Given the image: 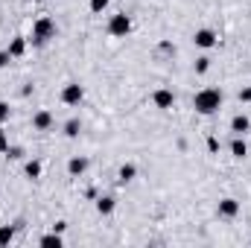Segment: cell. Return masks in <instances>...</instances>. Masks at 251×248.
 Wrapping results in <instances>:
<instances>
[{
    "label": "cell",
    "mask_w": 251,
    "mask_h": 248,
    "mask_svg": "<svg viewBox=\"0 0 251 248\" xmlns=\"http://www.w3.org/2000/svg\"><path fill=\"white\" fill-rule=\"evenodd\" d=\"M128 32H131V18H128L126 12L111 15V21H108V35H114V38H126Z\"/></svg>",
    "instance_id": "cell-3"
},
{
    "label": "cell",
    "mask_w": 251,
    "mask_h": 248,
    "mask_svg": "<svg viewBox=\"0 0 251 248\" xmlns=\"http://www.w3.org/2000/svg\"><path fill=\"white\" fill-rule=\"evenodd\" d=\"M50 125H53V114H50V111H38V114L32 117V128H35V131H47Z\"/></svg>",
    "instance_id": "cell-9"
},
{
    "label": "cell",
    "mask_w": 251,
    "mask_h": 248,
    "mask_svg": "<svg viewBox=\"0 0 251 248\" xmlns=\"http://www.w3.org/2000/svg\"><path fill=\"white\" fill-rule=\"evenodd\" d=\"M15 240V228L12 225H0V246H9Z\"/></svg>",
    "instance_id": "cell-17"
},
{
    "label": "cell",
    "mask_w": 251,
    "mask_h": 248,
    "mask_svg": "<svg viewBox=\"0 0 251 248\" xmlns=\"http://www.w3.org/2000/svg\"><path fill=\"white\" fill-rule=\"evenodd\" d=\"M9 149V134L3 131V125H0V152H6Z\"/></svg>",
    "instance_id": "cell-23"
},
{
    "label": "cell",
    "mask_w": 251,
    "mask_h": 248,
    "mask_svg": "<svg viewBox=\"0 0 251 248\" xmlns=\"http://www.w3.org/2000/svg\"><path fill=\"white\" fill-rule=\"evenodd\" d=\"M24 53H26V38H24V35L12 38V44H9V56H12V59H21Z\"/></svg>",
    "instance_id": "cell-11"
},
{
    "label": "cell",
    "mask_w": 251,
    "mask_h": 248,
    "mask_svg": "<svg viewBox=\"0 0 251 248\" xmlns=\"http://www.w3.org/2000/svg\"><path fill=\"white\" fill-rule=\"evenodd\" d=\"M152 102H155L161 111H167V108H173V105H176V94H173V91H167V88H158V91L152 94Z\"/></svg>",
    "instance_id": "cell-6"
},
{
    "label": "cell",
    "mask_w": 251,
    "mask_h": 248,
    "mask_svg": "<svg viewBox=\"0 0 251 248\" xmlns=\"http://www.w3.org/2000/svg\"><path fill=\"white\" fill-rule=\"evenodd\" d=\"M85 99V88L79 85V82H67L62 88V102L64 105H79Z\"/></svg>",
    "instance_id": "cell-4"
},
{
    "label": "cell",
    "mask_w": 251,
    "mask_h": 248,
    "mask_svg": "<svg viewBox=\"0 0 251 248\" xmlns=\"http://www.w3.org/2000/svg\"><path fill=\"white\" fill-rule=\"evenodd\" d=\"M237 213H240V201L237 198H222L219 201V216L222 219H234Z\"/></svg>",
    "instance_id": "cell-7"
},
{
    "label": "cell",
    "mask_w": 251,
    "mask_h": 248,
    "mask_svg": "<svg viewBox=\"0 0 251 248\" xmlns=\"http://www.w3.org/2000/svg\"><path fill=\"white\" fill-rule=\"evenodd\" d=\"M9 62H12V56H9V50H0V67H6Z\"/></svg>",
    "instance_id": "cell-24"
},
{
    "label": "cell",
    "mask_w": 251,
    "mask_h": 248,
    "mask_svg": "<svg viewBox=\"0 0 251 248\" xmlns=\"http://www.w3.org/2000/svg\"><path fill=\"white\" fill-rule=\"evenodd\" d=\"M9 117H12V108H9V102H0V125L9 123Z\"/></svg>",
    "instance_id": "cell-21"
},
{
    "label": "cell",
    "mask_w": 251,
    "mask_h": 248,
    "mask_svg": "<svg viewBox=\"0 0 251 248\" xmlns=\"http://www.w3.org/2000/svg\"><path fill=\"white\" fill-rule=\"evenodd\" d=\"M114 204H117L114 196H100L97 198V213L100 216H108V213H114Z\"/></svg>",
    "instance_id": "cell-10"
},
{
    "label": "cell",
    "mask_w": 251,
    "mask_h": 248,
    "mask_svg": "<svg viewBox=\"0 0 251 248\" xmlns=\"http://www.w3.org/2000/svg\"><path fill=\"white\" fill-rule=\"evenodd\" d=\"M240 102H251V88H243L240 91Z\"/></svg>",
    "instance_id": "cell-25"
},
{
    "label": "cell",
    "mask_w": 251,
    "mask_h": 248,
    "mask_svg": "<svg viewBox=\"0 0 251 248\" xmlns=\"http://www.w3.org/2000/svg\"><path fill=\"white\" fill-rule=\"evenodd\" d=\"M24 173H26L29 178H41V161H26Z\"/></svg>",
    "instance_id": "cell-16"
},
{
    "label": "cell",
    "mask_w": 251,
    "mask_h": 248,
    "mask_svg": "<svg viewBox=\"0 0 251 248\" xmlns=\"http://www.w3.org/2000/svg\"><path fill=\"white\" fill-rule=\"evenodd\" d=\"M108 9V0H91V12L94 15H100V12H105Z\"/></svg>",
    "instance_id": "cell-20"
},
{
    "label": "cell",
    "mask_w": 251,
    "mask_h": 248,
    "mask_svg": "<svg viewBox=\"0 0 251 248\" xmlns=\"http://www.w3.org/2000/svg\"><path fill=\"white\" fill-rule=\"evenodd\" d=\"M29 3H38V0H29Z\"/></svg>",
    "instance_id": "cell-26"
},
{
    "label": "cell",
    "mask_w": 251,
    "mask_h": 248,
    "mask_svg": "<svg viewBox=\"0 0 251 248\" xmlns=\"http://www.w3.org/2000/svg\"><path fill=\"white\" fill-rule=\"evenodd\" d=\"M249 128H251V123H249V117H246V114H237V117L231 120V131H234V134H240V137H243Z\"/></svg>",
    "instance_id": "cell-12"
},
{
    "label": "cell",
    "mask_w": 251,
    "mask_h": 248,
    "mask_svg": "<svg viewBox=\"0 0 251 248\" xmlns=\"http://www.w3.org/2000/svg\"><path fill=\"white\" fill-rule=\"evenodd\" d=\"M193 44L201 47V50H210V47H216V32H213V29H196Z\"/></svg>",
    "instance_id": "cell-5"
},
{
    "label": "cell",
    "mask_w": 251,
    "mask_h": 248,
    "mask_svg": "<svg viewBox=\"0 0 251 248\" xmlns=\"http://www.w3.org/2000/svg\"><path fill=\"white\" fill-rule=\"evenodd\" d=\"M38 246H41V248H62V237H59V234L53 231V234L41 237V240H38Z\"/></svg>",
    "instance_id": "cell-15"
},
{
    "label": "cell",
    "mask_w": 251,
    "mask_h": 248,
    "mask_svg": "<svg viewBox=\"0 0 251 248\" xmlns=\"http://www.w3.org/2000/svg\"><path fill=\"white\" fill-rule=\"evenodd\" d=\"M6 158H12V161H21V158H24V149H18V146H9V149H6Z\"/></svg>",
    "instance_id": "cell-22"
},
{
    "label": "cell",
    "mask_w": 251,
    "mask_h": 248,
    "mask_svg": "<svg viewBox=\"0 0 251 248\" xmlns=\"http://www.w3.org/2000/svg\"><path fill=\"white\" fill-rule=\"evenodd\" d=\"M50 38H56V21L44 15V18H38L32 24V41L35 44H47Z\"/></svg>",
    "instance_id": "cell-2"
},
{
    "label": "cell",
    "mask_w": 251,
    "mask_h": 248,
    "mask_svg": "<svg viewBox=\"0 0 251 248\" xmlns=\"http://www.w3.org/2000/svg\"><path fill=\"white\" fill-rule=\"evenodd\" d=\"M134 175H137V167H134V164H123L120 173H117V181H120V184H128Z\"/></svg>",
    "instance_id": "cell-13"
},
{
    "label": "cell",
    "mask_w": 251,
    "mask_h": 248,
    "mask_svg": "<svg viewBox=\"0 0 251 248\" xmlns=\"http://www.w3.org/2000/svg\"><path fill=\"white\" fill-rule=\"evenodd\" d=\"M231 155H234V158H246V155H249V146H246V140H243L240 134H237V140L231 143Z\"/></svg>",
    "instance_id": "cell-14"
},
{
    "label": "cell",
    "mask_w": 251,
    "mask_h": 248,
    "mask_svg": "<svg viewBox=\"0 0 251 248\" xmlns=\"http://www.w3.org/2000/svg\"><path fill=\"white\" fill-rule=\"evenodd\" d=\"M193 108H196L199 114H204V117L216 114V111L222 108V91H219V88H201V91L193 97Z\"/></svg>",
    "instance_id": "cell-1"
},
{
    "label": "cell",
    "mask_w": 251,
    "mask_h": 248,
    "mask_svg": "<svg viewBox=\"0 0 251 248\" xmlns=\"http://www.w3.org/2000/svg\"><path fill=\"white\" fill-rule=\"evenodd\" d=\"M207 70H210V59H207V56L196 59V73H207Z\"/></svg>",
    "instance_id": "cell-19"
},
{
    "label": "cell",
    "mask_w": 251,
    "mask_h": 248,
    "mask_svg": "<svg viewBox=\"0 0 251 248\" xmlns=\"http://www.w3.org/2000/svg\"><path fill=\"white\" fill-rule=\"evenodd\" d=\"M85 170H88V158H70V161H67V173H70L73 178L85 175Z\"/></svg>",
    "instance_id": "cell-8"
},
{
    "label": "cell",
    "mask_w": 251,
    "mask_h": 248,
    "mask_svg": "<svg viewBox=\"0 0 251 248\" xmlns=\"http://www.w3.org/2000/svg\"><path fill=\"white\" fill-rule=\"evenodd\" d=\"M79 131H82V123H79V120H67V123H64V134H67V137H79Z\"/></svg>",
    "instance_id": "cell-18"
}]
</instances>
